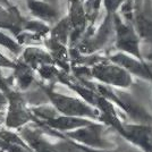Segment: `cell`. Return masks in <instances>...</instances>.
Wrapping results in <instances>:
<instances>
[{"mask_svg": "<svg viewBox=\"0 0 152 152\" xmlns=\"http://www.w3.org/2000/svg\"><path fill=\"white\" fill-rule=\"evenodd\" d=\"M113 33L115 34V48L117 50L131 57L143 60L140 50L141 38L133 23L123 20L121 16L116 14L113 16Z\"/></svg>", "mask_w": 152, "mask_h": 152, "instance_id": "6da1fadb", "label": "cell"}, {"mask_svg": "<svg viewBox=\"0 0 152 152\" xmlns=\"http://www.w3.org/2000/svg\"><path fill=\"white\" fill-rule=\"evenodd\" d=\"M91 73L94 78L109 85L127 88L132 84V75L119 65L110 60L100 61L93 65Z\"/></svg>", "mask_w": 152, "mask_h": 152, "instance_id": "7a4b0ae2", "label": "cell"}, {"mask_svg": "<svg viewBox=\"0 0 152 152\" xmlns=\"http://www.w3.org/2000/svg\"><path fill=\"white\" fill-rule=\"evenodd\" d=\"M45 93L50 98L52 103L58 110H60L63 114L67 116H83V115H92L93 110L82 102L78 99L72 98V96H66L63 94H58L51 90H45Z\"/></svg>", "mask_w": 152, "mask_h": 152, "instance_id": "3957f363", "label": "cell"}, {"mask_svg": "<svg viewBox=\"0 0 152 152\" xmlns=\"http://www.w3.org/2000/svg\"><path fill=\"white\" fill-rule=\"evenodd\" d=\"M26 20L17 7L6 8L0 5V31H9L16 39L23 31Z\"/></svg>", "mask_w": 152, "mask_h": 152, "instance_id": "277c9868", "label": "cell"}, {"mask_svg": "<svg viewBox=\"0 0 152 152\" xmlns=\"http://www.w3.org/2000/svg\"><path fill=\"white\" fill-rule=\"evenodd\" d=\"M26 2L32 16L47 25H55L61 18L59 14V8L49 2H45L43 0H26Z\"/></svg>", "mask_w": 152, "mask_h": 152, "instance_id": "5b68a950", "label": "cell"}, {"mask_svg": "<svg viewBox=\"0 0 152 152\" xmlns=\"http://www.w3.org/2000/svg\"><path fill=\"white\" fill-rule=\"evenodd\" d=\"M110 61L119 65L129 74H136L143 78H151V70L148 68L146 64L143 60H140L134 57H131L128 55L117 52L109 58Z\"/></svg>", "mask_w": 152, "mask_h": 152, "instance_id": "8992f818", "label": "cell"}, {"mask_svg": "<svg viewBox=\"0 0 152 152\" xmlns=\"http://www.w3.org/2000/svg\"><path fill=\"white\" fill-rule=\"evenodd\" d=\"M0 45L9 50L16 57H18L20 52L23 51V47L16 41V39L10 38L4 31H0Z\"/></svg>", "mask_w": 152, "mask_h": 152, "instance_id": "52a82bcc", "label": "cell"}, {"mask_svg": "<svg viewBox=\"0 0 152 152\" xmlns=\"http://www.w3.org/2000/svg\"><path fill=\"white\" fill-rule=\"evenodd\" d=\"M125 0H101V4L104 12H106V17L113 18V16L118 14L119 8L123 6Z\"/></svg>", "mask_w": 152, "mask_h": 152, "instance_id": "ba28073f", "label": "cell"}, {"mask_svg": "<svg viewBox=\"0 0 152 152\" xmlns=\"http://www.w3.org/2000/svg\"><path fill=\"white\" fill-rule=\"evenodd\" d=\"M6 67V68H15L16 67V60H12L9 58L5 57L2 53H0V68Z\"/></svg>", "mask_w": 152, "mask_h": 152, "instance_id": "9c48e42d", "label": "cell"}, {"mask_svg": "<svg viewBox=\"0 0 152 152\" xmlns=\"http://www.w3.org/2000/svg\"><path fill=\"white\" fill-rule=\"evenodd\" d=\"M0 5L6 7V8H10L12 6H14L13 4L10 2V0H0Z\"/></svg>", "mask_w": 152, "mask_h": 152, "instance_id": "30bf717a", "label": "cell"}, {"mask_svg": "<svg viewBox=\"0 0 152 152\" xmlns=\"http://www.w3.org/2000/svg\"><path fill=\"white\" fill-rule=\"evenodd\" d=\"M43 1L49 2V4H51V5H53V6L56 7H58V5H59V0H43Z\"/></svg>", "mask_w": 152, "mask_h": 152, "instance_id": "8fae6325", "label": "cell"}, {"mask_svg": "<svg viewBox=\"0 0 152 152\" xmlns=\"http://www.w3.org/2000/svg\"><path fill=\"white\" fill-rule=\"evenodd\" d=\"M80 1H81V2H84V1H85V0H80Z\"/></svg>", "mask_w": 152, "mask_h": 152, "instance_id": "7c38bea8", "label": "cell"}]
</instances>
